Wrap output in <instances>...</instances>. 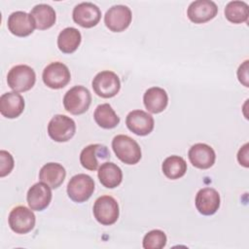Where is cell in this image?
I'll use <instances>...</instances> for the list:
<instances>
[{
  "label": "cell",
  "mask_w": 249,
  "mask_h": 249,
  "mask_svg": "<svg viewBox=\"0 0 249 249\" xmlns=\"http://www.w3.org/2000/svg\"><path fill=\"white\" fill-rule=\"evenodd\" d=\"M112 148L117 158L124 163L136 164L141 160L139 144L128 135H116L112 140Z\"/></svg>",
  "instance_id": "1"
},
{
  "label": "cell",
  "mask_w": 249,
  "mask_h": 249,
  "mask_svg": "<svg viewBox=\"0 0 249 249\" xmlns=\"http://www.w3.org/2000/svg\"><path fill=\"white\" fill-rule=\"evenodd\" d=\"M91 103V94L84 86H75L66 91L63 97L64 109L72 115H81L88 111Z\"/></svg>",
  "instance_id": "2"
},
{
  "label": "cell",
  "mask_w": 249,
  "mask_h": 249,
  "mask_svg": "<svg viewBox=\"0 0 249 249\" xmlns=\"http://www.w3.org/2000/svg\"><path fill=\"white\" fill-rule=\"evenodd\" d=\"M36 82L35 71L26 64H18L10 69L7 75L8 86L17 92L31 89Z\"/></svg>",
  "instance_id": "3"
},
{
  "label": "cell",
  "mask_w": 249,
  "mask_h": 249,
  "mask_svg": "<svg viewBox=\"0 0 249 249\" xmlns=\"http://www.w3.org/2000/svg\"><path fill=\"white\" fill-rule=\"evenodd\" d=\"M93 179L85 173L74 175L67 184V195L75 202L81 203L88 200L94 192Z\"/></svg>",
  "instance_id": "4"
},
{
  "label": "cell",
  "mask_w": 249,
  "mask_h": 249,
  "mask_svg": "<svg viewBox=\"0 0 249 249\" xmlns=\"http://www.w3.org/2000/svg\"><path fill=\"white\" fill-rule=\"evenodd\" d=\"M93 216L103 226H110L117 222L120 209L117 200L111 196H99L93 204Z\"/></svg>",
  "instance_id": "5"
},
{
  "label": "cell",
  "mask_w": 249,
  "mask_h": 249,
  "mask_svg": "<svg viewBox=\"0 0 249 249\" xmlns=\"http://www.w3.org/2000/svg\"><path fill=\"white\" fill-rule=\"evenodd\" d=\"M94 92L102 98L115 96L121 89V81L116 73L104 70L97 73L91 83Z\"/></svg>",
  "instance_id": "6"
},
{
  "label": "cell",
  "mask_w": 249,
  "mask_h": 249,
  "mask_svg": "<svg viewBox=\"0 0 249 249\" xmlns=\"http://www.w3.org/2000/svg\"><path fill=\"white\" fill-rule=\"evenodd\" d=\"M76 132L75 122L66 115H54L48 124V134L55 142H66Z\"/></svg>",
  "instance_id": "7"
},
{
  "label": "cell",
  "mask_w": 249,
  "mask_h": 249,
  "mask_svg": "<svg viewBox=\"0 0 249 249\" xmlns=\"http://www.w3.org/2000/svg\"><path fill=\"white\" fill-rule=\"evenodd\" d=\"M42 79L44 84L50 89H59L67 86L70 82L71 74L64 63L54 61L44 68Z\"/></svg>",
  "instance_id": "8"
},
{
  "label": "cell",
  "mask_w": 249,
  "mask_h": 249,
  "mask_svg": "<svg viewBox=\"0 0 249 249\" xmlns=\"http://www.w3.org/2000/svg\"><path fill=\"white\" fill-rule=\"evenodd\" d=\"M8 222L13 231L18 234H24L34 229L36 217L32 209L19 205L11 210Z\"/></svg>",
  "instance_id": "9"
},
{
  "label": "cell",
  "mask_w": 249,
  "mask_h": 249,
  "mask_svg": "<svg viewBox=\"0 0 249 249\" xmlns=\"http://www.w3.org/2000/svg\"><path fill=\"white\" fill-rule=\"evenodd\" d=\"M110 159V152L105 145L90 144L85 147L80 154V162L88 170L94 171Z\"/></svg>",
  "instance_id": "10"
},
{
  "label": "cell",
  "mask_w": 249,
  "mask_h": 249,
  "mask_svg": "<svg viewBox=\"0 0 249 249\" xmlns=\"http://www.w3.org/2000/svg\"><path fill=\"white\" fill-rule=\"evenodd\" d=\"M131 19V11L125 5H114L107 10L104 16L105 25L113 32H122L126 29Z\"/></svg>",
  "instance_id": "11"
},
{
  "label": "cell",
  "mask_w": 249,
  "mask_h": 249,
  "mask_svg": "<svg viewBox=\"0 0 249 249\" xmlns=\"http://www.w3.org/2000/svg\"><path fill=\"white\" fill-rule=\"evenodd\" d=\"M72 17L73 20L80 26L90 28L99 22L101 11L91 2H82L74 7Z\"/></svg>",
  "instance_id": "12"
},
{
  "label": "cell",
  "mask_w": 249,
  "mask_h": 249,
  "mask_svg": "<svg viewBox=\"0 0 249 249\" xmlns=\"http://www.w3.org/2000/svg\"><path fill=\"white\" fill-rule=\"evenodd\" d=\"M127 128L134 134L145 136L151 133L155 126V121L152 115L143 110H133L129 112L125 119Z\"/></svg>",
  "instance_id": "13"
},
{
  "label": "cell",
  "mask_w": 249,
  "mask_h": 249,
  "mask_svg": "<svg viewBox=\"0 0 249 249\" xmlns=\"http://www.w3.org/2000/svg\"><path fill=\"white\" fill-rule=\"evenodd\" d=\"M218 7L211 0H196L193 1L188 9L187 16L189 19L195 23H204L216 17Z\"/></svg>",
  "instance_id": "14"
},
{
  "label": "cell",
  "mask_w": 249,
  "mask_h": 249,
  "mask_svg": "<svg viewBox=\"0 0 249 249\" xmlns=\"http://www.w3.org/2000/svg\"><path fill=\"white\" fill-rule=\"evenodd\" d=\"M7 25L9 31L18 37L28 36L36 28L31 15L23 11H16L12 13L8 18Z\"/></svg>",
  "instance_id": "15"
},
{
  "label": "cell",
  "mask_w": 249,
  "mask_h": 249,
  "mask_svg": "<svg viewBox=\"0 0 249 249\" xmlns=\"http://www.w3.org/2000/svg\"><path fill=\"white\" fill-rule=\"evenodd\" d=\"M52 188L43 182L32 185L26 195L29 208L35 211L46 209L52 200Z\"/></svg>",
  "instance_id": "16"
},
{
  "label": "cell",
  "mask_w": 249,
  "mask_h": 249,
  "mask_svg": "<svg viewBox=\"0 0 249 249\" xmlns=\"http://www.w3.org/2000/svg\"><path fill=\"white\" fill-rule=\"evenodd\" d=\"M188 157L191 163L199 169L210 168L216 160L215 151L205 143H196L193 145L188 152Z\"/></svg>",
  "instance_id": "17"
},
{
  "label": "cell",
  "mask_w": 249,
  "mask_h": 249,
  "mask_svg": "<svg viewBox=\"0 0 249 249\" xmlns=\"http://www.w3.org/2000/svg\"><path fill=\"white\" fill-rule=\"evenodd\" d=\"M220 195L213 188L200 189L195 199L197 211L205 216L213 215L220 207Z\"/></svg>",
  "instance_id": "18"
},
{
  "label": "cell",
  "mask_w": 249,
  "mask_h": 249,
  "mask_svg": "<svg viewBox=\"0 0 249 249\" xmlns=\"http://www.w3.org/2000/svg\"><path fill=\"white\" fill-rule=\"evenodd\" d=\"M24 110V99L17 91H8L0 97V113L8 119L18 118Z\"/></svg>",
  "instance_id": "19"
},
{
  "label": "cell",
  "mask_w": 249,
  "mask_h": 249,
  "mask_svg": "<svg viewBox=\"0 0 249 249\" xmlns=\"http://www.w3.org/2000/svg\"><path fill=\"white\" fill-rule=\"evenodd\" d=\"M143 102L145 108L149 112L159 114L166 108L168 104V95L163 89L160 87H152L145 91Z\"/></svg>",
  "instance_id": "20"
},
{
  "label": "cell",
  "mask_w": 249,
  "mask_h": 249,
  "mask_svg": "<svg viewBox=\"0 0 249 249\" xmlns=\"http://www.w3.org/2000/svg\"><path fill=\"white\" fill-rule=\"evenodd\" d=\"M66 176L65 168L57 162H48L44 164L39 171V180L52 189L58 188Z\"/></svg>",
  "instance_id": "21"
},
{
  "label": "cell",
  "mask_w": 249,
  "mask_h": 249,
  "mask_svg": "<svg viewBox=\"0 0 249 249\" xmlns=\"http://www.w3.org/2000/svg\"><path fill=\"white\" fill-rule=\"evenodd\" d=\"M97 176L99 182L105 188L113 189L122 183L123 171L116 163L106 161L99 166Z\"/></svg>",
  "instance_id": "22"
},
{
  "label": "cell",
  "mask_w": 249,
  "mask_h": 249,
  "mask_svg": "<svg viewBox=\"0 0 249 249\" xmlns=\"http://www.w3.org/2000/svg\"><path fill=\"white\" fill-rule=\"evenodd\" d=\"M30 15L34 19L36 28L39 30L48 29L55 23V11L48 4L42 3L34 6L30 12Z\"/></svg>",
  "instance_id": "23"
},
{
  "label": "cell",
  "mask_w": 249,
  "mask_h": 249,
  "mask_svg": "<svg viewBox=\"0 0 249 249\" xmlns=\"http://www.w3.org/2000/svg\"><path fill=\"white\" fill-rule=\"evenodd\" d=\"M82 35L75 27H66L62 29L57 37V47L64 53H74L80 46Z\"/></svg>",
  "instance_id": "24"
},
{
  "label": "cell",
  "mask_w": 249,
  "mask_h": 249,
  "mask_svg": "<svg viewBox=\"0 0 249 249\" xmlns=\"http://www.w3.org/2000/svg\"><path fill=\"white\" fill-rule=\"evenodd\" d=\"M95 123L102 128L111 129L116 127L120 123V118L108 103L98 105L93 113Z\"/></svg>",
  "instance_id": "25"
},
{
  "label": "cell",
  "mask_w": 249,
  "mask_h": 249,
  "mask_svg": "<svg viewBox=\"0 0 249 249\" xmlns=\"http://www.w3.org/2000/svg\"><path fill=\"white\" fill-rule=\"evenodd\" d=\"M161 170L168 179H179L184 176L187 171V162L182 157L176 155L169 156L163 160Z\"/></svg>",
  "instance_id": "26"
},
{
  "label": "cell",
  "mask_w": 249,
  "mask_h": 249,
  "mask_svg": "<svg viewBox=\"0 0 249 249\" xmlns=\"http://www.w3.org/2000/svg\"><path fill=\"white\" fill-rule=\"evenodd\" d=\"M248 4L244 1H230L225 8L226 18L232 23H242L248 19Z\"/></svg>",
  "instance_id": "27"
},
{
  "label": "cell",
  "mask_w": 249,
  "mask_h": 249,
  "mask_svg": "<svg viewBox=\"0 0 249 249\" xmlns=\"http://www.w3.org/2000/svg\"><path fill=\"white\" fill-rule=\"evenodd\" d=\"M166 235L160 230H153L147 232L143 238V248L161 249L166 245Z\"/></svg>",
  "instance_id": "28"
},
{
  "label": "cell",
  "mask_w": 249,
  "mask_h": 249,
  "mask_svg": "<svg viewBox=\"0 0 249 249\" xmlns=\"http://www.w3.org/2000/svg\"><path fill=\"white\" fill-rule=\"evenodd\" d=\"M14 158L13 156L5 151H0V177H5L6 175L10 174L14 168Z\"/></svg>",
  "instance_id": "29"
},
{
  "label": "cell",
  "mask_w": 249,
  "mask_h": 249,
  "mask_svg": "<svg viewBox=\"0 0 249 249\" xmlns=\"http://www.w3.org/2000/svg\"><path fill=\"white\" fill-rule=\"evenodd\" d=\"M248 60H245L237 70V77L241 84H243L245 87L248 86Z\"/></svg>",
  "instance_id": "30"
},
{
  "label": "cell",
  "mask_w": 249,
  "mask_h": 249,
  "mask_svg": "<svg viewBox=\"0 0 249 249\" xmlns=\"http://www.w3.org/2000/svg\"><path fill=\"white\" fill-rule=\"evenodd\" d=\"M237 160H238V162L245 166V167H248L249 166V162H248V144H244L238 151V154H237Z\"/></svg>",
  "instance_id": "31"
}]
</instances>
